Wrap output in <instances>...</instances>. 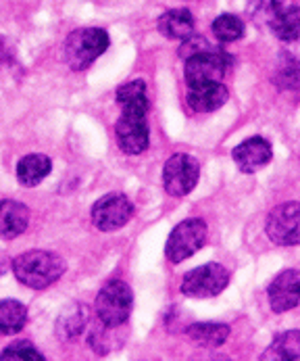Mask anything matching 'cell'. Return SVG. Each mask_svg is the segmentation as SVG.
Masks as SVG:
<instances>
[{"instance_id": "1", "label": "cell", "mask_w": 300, "mask_h": 361, "mask_svg": "<svg viewBox=\"0 0 300 361\" xmlns=\"http://www.w3.org/2000/svg\"><path fill=\"white\" fill-rule=\"evenodd\" d=\"M11 269L17 282H21L23 286L34 288V290H44L52 286L56 280H61V276L67 269V263L56 253L34 249L13 259Z\"/></svg>"}, {"instance_id": "2", "label": "cell", "mask_w": 300, "mask_h": 361, "mask_svg": "<svg viewBox=\"0 0 300 361\" xmlns=\"http://www.w3.org/2000/svg\"><path fill=\"white\" fill-rule=\"evenodd\" d=\"M149 97L121 104V117L115 123L117 145L125 155H140L149 149Z\"/></svg>"}, {"instance_id": "3", "label": "cell", "mask_w": 300, "mask_h": 361, "mask_svg": "<svg viewBox=\"0 0 300 361\" xmlns=\"http://www.w3.org/2000/svg\"><path fill=\"white\" fill-rule=\"evenodd\" d=\"M108 34L100 27H80L63 42V59L73 71L88 69L108 49Z\"/></svg>"}, {"instance_id": "4", "label": "cell", "mask_w": 300, "mask_h": 361, "mask_svg": "<svg viewBox=\"0 0 300 361\" xmlns=\"http://www.w3.org/2000/svg\"><path fill=\"white\" fill-rule=\"evenodd\" d=\"M96 315L104 328H119L130 319L134 307V293L123 280L106 282L96 295Z\"/></svg>"}, {"instance_id": "5", "label": "cell", "mask_w": 300, "mask_h": 361, "mask_svg": "<svg viewBox=\"0 0 300 361\" xmlns=\"http://www.w3.org/2000/svg\"><path fill=\"white\" fill-rule=\"evenodd\" d=\"M200 178V163L192 155L177 153L167 159L163 167V188L169 197H186L190 195Z\"/></svg>"}, {"instance_id": "6", "label": "cell", "mask_w": 300, "mask_h": 361, "mask_svg": "<svg viewBox=\"0 0 300 361\" xmlns=\"http://www.w3.org/2000/svg\"><path fill=\"white\" fill-rule=\"evenodd\" d=\"M206 240V224L200 217H190L177 224L165 245V257L171 263H182L184 259L199 253Z\"/></svg>"}, {"instance_id": "7", "label": "cell", "mask_w": 300, "mask_h": 361, "mask_svg": "<svg viewBox=\"0 0 300 361\" xmlns=\"http://www.w3.org/2000/svg\"><path fill=\"white\" fill-rule=\"evenodd\" d=\"M230 284V271L219 263H206L188 271L182 280V293L192 299H211L225 290Z\"/></svg>"}, {"instance_id": "8", "label": "cell", "mask_w": 300, "mask_h": 361, "mask_svg": "<svg viewBox=\"0 0 300 361\" xmlns=\"http://www.w3.org/2000/svg\"><path fill=\"white\" fill-rule=\"evenodd\" d=\"M232 65V56L223 49L215 47L213 51L186 59V82L188 86H200V84H211V82H221Z\"/></svg>"}, {"instance_id": "9", "label": "cell", "mask_w": 300, "mask_h": 361, "mask_svg": "<svg viewBox=\"0 0 300 361\" xmlns=\"http://www.w3.org/2000/svg\"><path fill=\"white\" fill-rule=\"evenodd\" d=\"M300 205L296 201L277 205L265 221V232L280 247H296L300 243Z\"/></svg>"}, {"instance_id": "10", "label": "cell", "mask_w": 300, "mask_h": 361, "mask_svg": "<svg viewBox=\"0 0 300 361\" xmlns=\"http://www.w3.org/2000/svg\"><path fill=\"white\" fill-rule=\"evenodd\" d=\"M134 215V203L123 192H108L92 207V221L100 232H115L123 228Z\"/></svg>"}, {"instance_id": "11", "label": "cell", "mask_w": 300, "mask_h": 361, "mask_svg": "<svg viewBox=\"0 0 300 361\" xmlns=\"http://www.w3.org/2000/svg\"><path fill=\"white\" fill-rule=\"evenodd\" d=\"M271 310L275 313L294 310L300 301V274L299 269H284L267 288Z\"/></svg>"}, {"instance_id": "12", "label": "cell", "mask_w": 300, "mask_h": 361, "mask_svg": "<svg viewBox=\"0 0 300 361\" xmlns=\"http://www.w3.org/2000/svg\"><path fill=\"white\" fill-rule=\"evenodd\" d=\"M271 157H273V149L263 136H252L249 140L240 142L238 147H234V151H232L234 163L244 173L258 171L261 167H265L271 161Z\"/></svg>"}, {"instance_id": "13", "label": "cell", "mask_w": 300, "mask_h": 361, "mask_svg": "<svg viewBox=\"0 0 300 361\" xmlns=\"http://www.w3.org/2000/svg\"><path fill=\"white\" fill-rule=\"evenodd\" d=\"M30 224V209L21 201L2 199L0 201V238L13 240L27 230Z\"/></svg>"}, {"instance_id": "14", "label": "cell", "mask_w": 300, "mask_h": 361, "mask_svg": "<svg viewBox=\"0 0 300 361\" xmlns=\"http://www.w3.org/2000/svg\"><path fill=\"white\" fill-rule=\"evenodd\" d=\"M227 99H230V92L221 82L190 86L188 90V104L196 113H213L227 103Z\"/></svg>"}, {"instance_id": "15", "label": "cell", "mask_w": 300, "mask_h": 361, "mask_svg": "<svg viewBox=\"0 0 300 361\" xmlns=\"http://www.w3.org/2000/svg\"><path fill=\"white\" fill-rule=\"evenodd\" d=\"M158 32L169 40H186L194 34V17L188 8H169L158 17Z\"/></svg>"}, {"instance_id": "16", "label": "cell", "mask_w": 300, "mask_h": 361, "mask_svg": "<svg viewBox=\"0 0 300 361\" xmlns=\"http://www.w3.org/2000/svg\"><path fill=\"white\" fill-rule=\"evenodd\" d=\"M52 169V161L46 155H25L17 163V180L21 186L25 188H34L38 186Z\"/></svg>"}, {"instance_id": "17", "label": "cell", "mask_w": 300, "mask_h": 361, "mask_svg": "<svg viewBox=\"0 0 300 361\" xmlns=\"http://www.w3.org/2000/svg\"><path fill=\"white\" fill-rule=\"evenodd\" d=\"M188 338L192 343H196L200 347L206 349H215L221 347L227 336H230V326L227 324H215V322H200V324H192L186 330Z\"/></svg>"}, {"instance_id": "18", "label": "cell", "mask_w": 300, "mask_h": 361, "mask_svg": "<svg viewBox=\"0 0 300 361\" xmlns=\"http://www.w3.org/2000/svg\"><path fill=\"white\" fill-rule=\"evenodd\" d=\"M263 360H280V361H299L300 360V332L290 330L284 334H277L273 343L267 347Z\"/></svg>"}, {"instance_id": "19", "label": "cell", "mask_w": 300, "mask_h": 361, "mask_svg": "<svg viewBox=\"0 0 300 361\" xmlns=\"http://www.w3.org/2000/svg\"><path fill=\"white\" fill-rule=\"evenodd\" d=\"M27 322V310L15 299L0 301V336H13L23 330Z\"/></svg>"}, {"instance_id": "20", "label": "cell", "mask_w": 300, "mask_h": 361, "mask_svg": "<svg viewBox=\"0 0 300 361\" xmlns=\"http://www.w3.org/2000/svg\"><path fill=\"white\" fill-rule=\"evenodd\" d=\"M86 319H88V310L80 303H73L61 313V317L56 322V334L63 341H73L82 334Z\"/></svg>"}, {"instance_id": "21", "label": "cell", "mask_w": 300, "mask_h": 361, "mask_svg": "<svg viewBox=\"0 0 300 361\" xmlns=\"http://www.w3.org/2000/svg\"><path fill=\"white\" fill-rule=\"evenodd\" d=\"M269 27L273 30V34L284 40V42H294L300 34V8L299 4L288 6L284 11H280L271 21Z\"/></svg>"}, {"instance_id": "22", "label": "cell", "mask_w": 300, "mask_h": 361, "mask_svg": "<svg viewBox=\"0 0 300 361\" xmlns=\"http://www.w3.org/2000/svg\"><path fill=\"white\" fill-rule=\"evenodd\" d=\"M211 30H213V36L219 42L227 44V42H236V40H240L244 36V21L240 17H236V15L225 13V15H219L213 21Z\"/></svg>"}, {"instance_id": "23", "label": "cell", "mask_w": 300, "mask_h": 361, "mask_svg": "<svg viewBox=\"0 0 300 361\" xmlns=\"http://www.w3.org/2000/svg\"><path fill=\"white\" fill-rule=\"evenodd\" d=\"M0 361H44V355L30 341H17L0 353Z\"/></svg>"}, {"instance_id": "24", "label": "cell", "mask_w": 300, "mask_h": 361, "mask_svg": "<svg viewBox=\"0 0 300 361\" xmlns=\"http://www.w3.org/2000/svg\"><path fill=\"white\" fill-rule=\"evenodd\" d=\"M249 11H252L254 17H258L261 21H265L269 25V21L284 8L294 6V0H249Z\"/></svg>"}, {"instance_id": "25", "label": "cell", "mask_w": 300, "mask_h": 361, "mask_svg": "<svg viewBox=\"0 0 300 361\" xmlns=\"http://www.w3.org/2000/svg\"><path fill=\"white\" fill-rule=\"evenodd\" d=\"M215 47L204 38V36H188L186 40H182V47H180V56L186 61V59H192V56H199L204 52L213 51Z\"/></svg>"}, {"instance_id": "26", "label": "cell", "mask_w": 300, "mask_h": 361, "mask_svg": "<svg viewBox=\"0 0 300 361\" xmlns=\"http://www.w3.org/2000/svg\"><path fill=\"white\" fill-rule=\"evenodd\" d=\"M146 97V82L144 80H134V82H127L123 86L117 88L115 92V99L119 104L130 103V101H136V99H142Z\"/></svg>"}]
</instances>
